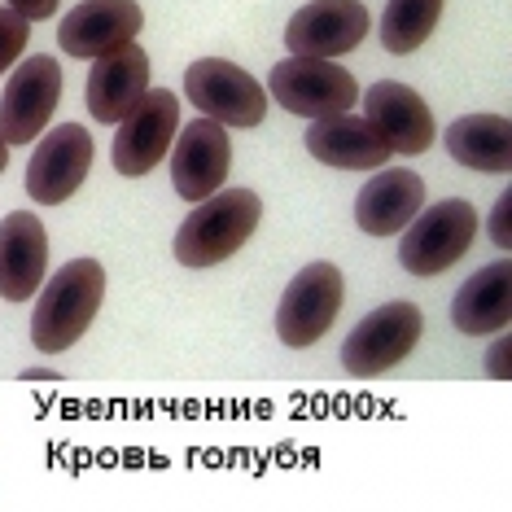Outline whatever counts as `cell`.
<instances>
[{
	"label": "cell",
	"instance_id": "8992f818",
	"mask_svg": "<svg viewBox=\"0 0 512 512\" xmlns=\"http://www.w3.org/2000/svg\"><path fill=\"white\" fill-rule=\"evenodd\" d=\"M267 92L302 119H333V114L355 110L359 84L351 71L324 62V57H285L272 75H267Z\"/></svg>",
	"mask_w": 512,
	"mask_h": 512
},
{
	"label": "cell",
	"instance_id": "4fadbf2b",
	"mask_svg": "<svg viewBox=\"0 0 512 512\" xmlns=\"http://www.w3.org/2000/svg\"><path fill=\"white\" fill-rule=\"evenodd\" d=\"M364 119L390 145V154H425L434 145V114L425 97L394 79H381L364 92Z\"/></svg>",
	"mask_w": 512,
	"mask_h": 512
},
{
	"label": "cell",
	"instance_id": "44dd1931",
	"mask_svg": "<svg viewBox=\"0 0 512 512\" xmlns=\"http://www.w3.org/2000/svg\"><path fill=\"white\" fill-rule=\"evenodd\" d=\"M442 5L447 0H390L386 14H381V44H386V53L403 57V53L421 49L434 36Z\"/></svg>",
	"mask_w": 512,
	"mask_h": 512
},
{
	"label": "cell",
	"instance_id": "30bf717a",
	"mask_svg": "<svg viewBox=\"0 0 512 512\" xmlns=\"http://www.w3.org/2000/svg\"><path fill=\"white\" fill-rule=\"evenodd\" d=\"M232 167V141L224 132V123L215 119H193L189 127H180L171 141V184L184 202H206L211 193L224 189Z\"/></svg>",
	"mask_w": 512,
	"mask_h": 512
},
{
	"label": "cell",
	"instance_id": "9a60e30c",
	"mask_svg": "<svg viewBox=\"0 0 512 512\" xmlns=\"http://www.w3.org/2000/svg\"><path fill=\"white\" fill-rule=\"evenodd\" d=\"M141 22L145 14L136 0H84L62 18L57 44L71 57H101L127 40H136Z\"/></svg>",
	"mask_w": 512,
	"mask_h": 512
},
{
	"label": "cell",
	"instance_id": "52a82bcc",
	"mask_svg": "<svg viewBox=\"0 0 512 512\" xmlns=\"http://www.w3.org/2000/svg\"><path fill=\"white\" fill-rule=\"evenodd\" d=\"M184 97L202 110V119L224 127H259L267 114V92L254 75L224 57H202L184 71Z\"/></svg>",
	"mask_w": 512,
	"mask_h": 512
},
{
	"label": "cell",
	"instance_id": "8fae6325",
	"mask_svg": "<svg viewBox=\"0 0 512 512\" xmlns=\"http://www.w3.org/2000/svg\"><path fill=\"white\" fill-rule=\"evenodd\" d=\"M88 167H92V136L79 123H62L53 132H44L40 145L31 149L27 193L40 206H62L88 180Z\"/></svg>",
	"mask_w": 512,
	"mask_h": 512
},
{
	"label": "cell",
	"instance_id": "cb8c5ba5",
	"mask_svg": "<svg viewBox=\"0 0 512 512\" xmlns=\"http://www.w3.org/2000/svg\"><path fill=\"white\" fill-rule=\"evenodd\" d=\"M5 5L18 9V14L27 18V22H44V18L57 14V5H62V0H5Z\"/></svg>",
	"mask_w": 512,
	"mask_h": 512
},
{
	"label": "cell",
	"instance_id": "603a6c76",
	"mask_svg": "<svg viewBox=\"0 0 512 512\" xmlns=\"http://www.w3.org/2000/svg\"><path fill=\"white\" fill-rule=\"evenodd\" d=\"M508 215H512V193H499L495 202V215H491V241L499 250L512 246V228H508Z\"/></svg>",
	"mask_w": 512,
	"mask_h": 512
},
{
	"label": "cell",
	"instance_id": "d4e9b609",
	"mask_svg": "<svg viewBox=\"0 0 512 512\" xmlns=\"http://www.w3.org/2000/svg\"><path fill=\"white\" fill-rule=\"evenodd\" d=\"M508 355H512V342H508V337H499L491 351H486V377H499V381H504V377H508Z\"/></svg>",
	"mask_w": 512,
	"mask_h": 512
},
{
	"label": "cell",
	"instance_id": "7402d4cb",
	"mask_svg": "<svg viewBox=\"0 0 512 512\" xmlns=\"http://www.w3.org/2000/svg\"><path fill=\"white\" fill-rule=\"evenodd\" d=\"M31 40V22L18 14V9H0V75L9 71V66L22 57V49H27Z\"/></svg>",
	"mask_w": 512,
	"mask_h": 512
},
{
	"label": "cell",
	"instance_id": "5b68a950",
	"mask_svg": "<svg viewBox=\"0 0 512 512\" xmlns=\"http://www.w3.org/2000/svg\"><path fill=\"white\" fill-rule=\"evenodd\" d=\"M346 298V281L333 263H307L294 281L285 285L281 307H276V337L289 351H307L333 329L337 311Z\"/></svg>",
	"mask_w": 512,
	"mask_h": 512
},
{
	"label": "cell",
	"instance_id": "7a4b0ae2",
	"mask_svg": "<svg viewBox=\"0 0 512 512\" xmlns=\"http://www.w3.org/2000/svg\"><path fill=\"white\" fill-rule=\"evenodd\" d=\"M263 219V202L250 189H224L193 206V215L176 232V259L184 267H215L232 259L254 237Z\"/></svg>",
	"mask_w": 512,
	"mask_h": 512
},
{
	"label": "cell",
	"instance_id": "6da1fadb",
	"mask_svg": "<svg viewBox=\"0 0 512 512\" xmlns=\"http://www.w3.org/2000/svg\"><path fill=\"white\" fill-rule=\"evenodd\" d=\"M101 298H106V267L97 259H71L57 267L53 281H44L40 302L31 311V342L40 355L71 351L88 324L97 320Z\"/></svg>",
	"mask_w": 512,
	"mask_h": 512
},
{
	"label": "cell",
	"instance_id": "e0dca14e",
	"mask_svg": "<svg viewBox=\"0 0 512 512\" xmlns=\"http://www.w3.org/2000/svg\"><path fill=\"white\" fill-rule=\"evenodd\" d=\"M311 158L337 171H377L390 162V145L372 132L368 119H355L351 110L333 114V119H311L307 141Z\"/></svg>",
	"mask_w": 512,
	"mask_h": 512
},
{
	"label": "cell",
	"instance_id": "7c38bea8",
	"mask_svg": "<svg viewBox=\"0 0 512 512\" xmlns=\"http://www.w3.org/2000/svg\"><path fill=\"white\" fill-rule=\"evenodd\" d=\"M372 18L364 9V0H316L302 5L285 27V49L294 57H337L351 53L359 40L368 36Z\"/></svg>",
	"mask_w": 512,
	"mask_h": 512
},
{
	"label": "cell",
	"instance_id": "9c48e42d",
	"mask_svg": "<svg viewBox=\"0 0 512 512\" xmlns=\"http://www.w3.org/2000/svg\"><path fill=\"white\" fill-rule=\"evenodd\" d=\"M180 132V101L167 88H149L114 136V171L119 176H149L171 154V141Z\"/></svg>",
	"mask_w": 512,
	"mask_h": 512
},
{
	"label": "cell",
	"instance_id": "4316f807",
	"mask_svg": "<svg viewBox=\"0 0 512 512\" xmlns=\"http://www.w3.org/2000/svg\"><path fill=\"white\" fill-rule=\"evenodd\" d=\"M5 167H9V141H5V132H0V176H5Z\"/></svg>",
	"mask_w": 512,
	"mask_h": 512
},
{
	"label": "cell",
	"instance_id": "277c9868",
	"mask_svg": "<svg viewBox=\"0 0 512 512\" xmlns=\"http://www.w3.org/2000/svg\"><path fill=\"white\" fill-rule=\"evenodd\" d=\"M421 333H425V316L416 302H403V298L386 302V307L368 311L342 342V368L359 381L381 377V372H390L416 351Z\"/></svg>",
	"mask_w": 512,
	"mask_h": 512
},
{
	"label": "cell",
	"instance_id": "5bb4252c",
	"mask_svg": "<svg viewBox=\"0 0 512 512\" xmlns=\"http://www.w3.org/2000/svg\"><path fill=\"white\" fill-rule=\"evenodd\" d=\"M149 92V57L136 40L92 57L88 75V114L97 123H123L127 110Z\"/></svg>",
	"mask_w": 512,
	"mask_h": 512
},
{
	"label": "cell",
	"instance_id": "ac0fdd59",
	"mask_svg": "<svg viewBox=\"0 0 512 512\" xmlns=\"http://www.w3.org/2000/svg\"><path fill=\"white\" fill-rule=\"evenodd\" d=\"M425 206V180L407 167H390L372 176L355 197V224L368 237H390L412 224V215Z\"/></svg>",
	"mask_w": 512,
	"mask_h": 512
},
{
	"label": "cell",
	"instance_id": "2e32d148",
	"mask_svg": "<svg viewBox=\"0 0 512 512\" xmlns=\"http://www.w3.org/2000/svg\"><path fill=\"white\" fill-rule=\"evenodd\" d=\"M44 267H49V232H44L40 215H5L0 224V298H36L44 285Z\"/></svg>",
	"mask_w": 512,
	"mask_h": 512
},
{
	"label": "cell",
	"instance_id": "ffe728a7",
	"mask_svg": "<svg viewBox=\"0 0 512 512\" xmlns=\"http://www.w3.org/2000/svg\"><path fill=\"white\" fill-rule=\"evenodd\" d=\"M447 149L460 167L482 176H508L512 167V123L504 114H464L447 127Z\"/></svg>",
	"mask_w": 512,
	"mask_h": 512
},
{
	"label": "cell",
	"instance_id": "484cf974",
	"mask_svg": "<svg viewBox=\"0 0 512 512\" xmlns=\"http://www.w3.org/2000/svg\"><path fill=\"white\" fill-rule=\"evenodd\" d=\"M62 372L57 368H22V381H57Z\"/></svg>",
	"mask_w": 512,
	"mask_h": 512
},
{
	"label": "cell",
	"instance_id": "d6986e66",
	"mask_svg": "<svg viewBox=\"0 0 512 512\" xmlns=\"http://www.w3.org/2000/svg\"><path fill=\"white\" fill-rule=\"evenodd\" d=\"M451 320L469 337L504 333L512 320V263L499 259L491 267H482V272H473L460 285L456 302H451Z\"/></svg>",
	"mask_w": 512,
	"mask_h": 512
},
{
	"label": "cell",
	"instance_id": "ba28073f",
	"mask_svg": "<svg viewBox=\"0 0 512 512\" xmlns=\"http://www.w3.org/2000/svg\"><path fill=\"white\" fill-rule=\"evenodd\" d=\"M62 97V66L49 53H36L9 75L0 92V132L9 145H36Z\"/></svg>",
	"mask_w": 512,
	"mask_h": 512
},
{
	"label": "cell",
	"instance_id": "3957f363",
	"mask_svg": "<svg viewBox=\"0 0 512 512\" xmlns=\"http://www.w3.org/2000/svg\"><path fill=\"white\" fill-rule=\"evenodd\" d=\"M473 237H477V211L464 202V197H447V202H438V206H421V211L412 215V224L403 228L399 263L412 276H438L469 254Z\"/></svg>",
	"mask_w": 512,
	"mask_h": 512
}]
</instances>
